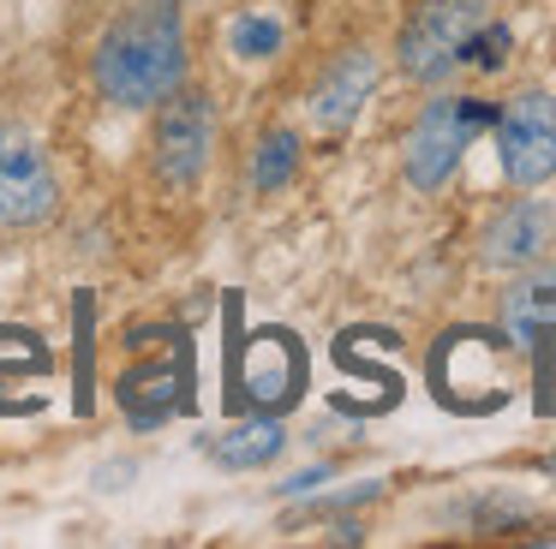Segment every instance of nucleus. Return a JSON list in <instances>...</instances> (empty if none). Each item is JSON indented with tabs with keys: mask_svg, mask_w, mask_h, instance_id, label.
I'll return each instance as SVG.
<instances>
[{
	"mask_svg": "<svg viewBox=\"0 0 556 549\" xmlns=\"http://www.w3.org/2000/svg\"><path fill=\"white\" fill-rule=\"evenodd\" d=\"M491 18V0H413L395 36V66L413 84H443L472 54V36Z\"/></svg>",
	"mask_w": 556,
	"mask_h": 549,
	"instance_id": "3",
	"label": "nucleus"
},
{
	"mask_svg": "<svg viewBox=\"0 0 556 549\" xmlns=\"http://www.w3.org/2000/svg\"><path fill=\"white\" fill-rule=\"evenodd\" d=\"M216 162V102L192 78L150 107V179L162 191H198Z\"/></svg>",
	"mask_w": 556,
	"mask_h": 549,
	"instance_id": "2",
	"label": "nucleus"
},
{
	"mask_svg": "<svg viewBox=\"0 0 556 549\" xmlns=\"http://www.w3.org/2000/svg\"><path fill=\"white\" fill-rule=\"evenodd\" d=\"M61 215V174L30 131L0 126V233H37Z\"/></svg>",
	"mask_w": 556,
	"mask_h": 549,
	"instance_id": "7",
	"label": "nucleus"
},
{
	"mask_svg": "<svg viewBox=\"0 0 556 549\" xmlns=\"http://www.w3.org/2000/svg\"><path fill=\"white\" fill-rule=\"evenodd\" d=\"M443 353H455L460 370L437 358V400H448L455 412H467V388H479V412L484 406H503V334L455 329L443 341Z\"/></svg>",
	"mask_w": 556,
	"mask_h": 549,
	"instance_id": "11",
	"label": "nucleus"
},
{
	"mask_svg": "<svg viewBox=\"0 0 556 549\" xmlns=\"http://www.w3.org/2000/svg\"><path fill=\"white\" fill-rule=\"evenodd\" d=\"M180 7L186 0H132L102 24L90 48V84L114 114H150L192 78V36Z\"/></svg>",
	"mask_w": 556,
	"mask_h": 549,
	"instance_id": "1",
	"label": "nucleus"
},
{
	"mask_svg": "<svg viewBox=\"0 0 556 549\" xmlns=\"http://www.w3.org/2000/svg\"><path fill=\"white\" fill-rule=\"evenodd\" d=\"M496 329L508 346L532 353L544 365L556 346V263H527L496 298Z\"/></svg>",
	"mask_w": 556,
	"mask_h": 549,
	"instance_id": "9",
	"label": "nucleus"
},
{
	"mask_svg": "<svg viewBox=\"0 0 556 549\" xmlns=\"http://www.w3.org/2000/svg\"><path fill=\"white\" fill-rule=\"evenodd\" d=\"M37 370H49V353H42L37 334H25V329H0V382L37 376Z\"/></svg>",
	"mask_w": 556,
	"mask_h": 549,
	"instance_id": "15",
	"label": "nucleus"
},
{
	"mask_svg": "<svg viewBox=\"0 0 556 549\" xmlns=\"http://www.w3.org/2000/svg\"><path fill=\"white\" fill-rule=\"evenodd\" d=\"M484 126H491V107L479 95H431L419 107V119L407 126V143H401V174H407V186L425 191V197L443 191Z\"/></svg>",
	"mask_w": 556,
	"mask_h": 549,
	"instance_id": "4",
	"label": "nucleus"
},
{
	"mask_svg": "<svg viewBox=\"0 0 556 549\" xmlns=\"http://www.w3.org/2000/svg\"><path fill=\"white\" fill-rule=\"evenodd\" d=\"M556 245V197H508L479 233L484 269H527Z\"/></svg>",
	"mask_w": 556,
	"mask_h": 549,
	"instance_id": "10",
	"label": "nucleus"
},
{
	"mask_svg": "<svg viewBox=\"0 0 556 549\" xmlns=\"http://www.w3.org/2000/svg\"><path fill=\"white\" fill-rule=\"evenodd\" d=\"M293 174H300V138H293V126H264L257 131V150H252V186L264 197H276Z\"/></svg>",
	"mask_w": 556,
	"mask_h": 549,
	"instance_id": "14",
	"label": "nucleus"
},
{
	"mask_svg": "<svg viewBox=\"0 0 556 549\" xmlns=\"http://www.w3.org/2000/svg\"><path fill=\"white\" fill-rule=\"evenodd\" d=\"M305 394V346L288 329H257L228 346V406L240 412H288Z\"/></svg>",
	"mask_w": 556,
	"mask_h": 549,
	"instance_id": "5",
	"label": "nucleus"
},
{
	"mask_svg": "<svg viewBox=\"0 0 556 549\" xmlns=\"http://www.w3.org/2000/svg\"><path fill=\"white\" fill-rule=\"evenodd\" d=\"M276 42H281V24L276 18H233V48H240L245 60H264Z\"/></svg>",
	"mask_w": 556,
	"mask_h": 549,
	"instance_id": "16",
	"label": "nucleus"
},
{
	"mask_svg": "<svg viewBox=\"0 0 556 549\" xmlns=\"http://www.w3.org/2000/svg\"><path fill=\"white\" fill-rule=\"evenodd\" d=\"M192 346L186 353H174L168 365H138L121 376V406L126 418H132L138 430H156L162 418L174 412V406H192Z\"/></svg>",
	"mask_w": 556,
	"mask_h": 549,
	"instance_id": "12",
	"label": "nucleus"
},
{
	"mask_svg": "<svg viewBox=\"0 0 556 549\" xmlns=\"http://www.w3.org/2000/svg\"><path fill=\"white\" fill-rule=\"evenodd\" d=\"M503 179L515 191H539L556 179V95L551 90H515L491 114Z\"/></svg>",
	"mask_w": 556,
	"mask_h": 549,
	"instance_id": "6",
	"label": "nucleus"
},
{
	"mask_svg": "<svg viewBox=\"0 0 556 549\" xmlns=\"http://www.w3.org/2000/svg\"><path fill=\"white\" fill-rule=\"evenodd\" d=\"M551 477H556V460H551Z\"/></svg>",
	"mask_w": 556,
	"mask_h": 549,
	"instance_id": "18",
	"label": "nucleus"
},
{
	"mask_svg": "<svg viewBox=\"0 0 556 549\" xmlns=\"http://www.w3.org/2000/svg\"><path fill=\"white\" fill-rule=\"evenodd\" d=\"M78 406L90 412V310L78 305Z\"/></svg>",
	"mask_w": 556,
	"mask_h": 549,
	"instance_id": "17",
	"label": "nucleus"
},
{
	"mask_svg": "<svg viewBox=\"0 0 556 549\" xmlns=\"http://www.w3.org/2000/svg\"><path fill=\"white\" fill-rule=\"evenodd\" d=\"M377 78H383L377 48H365V42L336 48V54L324 60V72L312 78V90H305V114H312V126L317 131H348L353 119L365 114Z\"/></svg>",
	"mask_w": 556,
	"mask_h": 549,
	"instance_id": "8",
	"label": "nucleus"
},
{
	"mask_svg": "<svg viewBox=\"0 0 556 549\" xmlns=\"http://www.w3.org/2000/svg\"><path fill=\"white\" fill-rule=\"evenodd\" d=\"M281 448H288V430H281L276 412H245L210 442L216 465H228V472H257V465H269Z\"/></svg>",
	"mask_w": 556,
	"mask_h": 549,
	"instance_id": "13",
	"label": "nucleus"
}]
</instances>
